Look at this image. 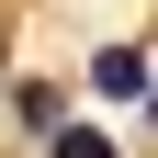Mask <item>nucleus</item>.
Segmentation results:
<instances>
[{"mask_svg": "<svg viewBox=\"0 0 158 158\" xmlns=\"http://www.w3.org/2000/svg\"><path fill=\"white\" fill-rule=\"evenodd\" d=\"M90 79H102L113 102H135V90H158V79H147V56H135V45H102V56H90Z\"/></svg>", "mask_w": 158, "mask_h": 158, "instance_id": "nucleus-1", "label": "nucleus"}, {"mask_svg": "<svg viewBox=\"0 0 158 158\" xmlns=\"http://www.w3.org/2000/svg\"><path fill=\"white\" fill-rule=\"evenodd\" d=\"M45 158H124V147H113L102 124H56V135H45Z\"/></svg>", "mask_w": 158, "mask_h": 158, "instance_id": "nucleus-2", "label": "nucleus"}, {"mask_svg": "<svg viewBox=\"0 0 158 158\" xmlns=\"http://www.w3.org/2000/svg\"><path fill=\"white\" fill-rule=\"evenodd\" d=\"M147 113H158V90H147Z\"/></svg>", "mask_w": 158, "mask_h": 158, "instance_id": "nucleus-3", "label": "nucleus"}]
</instances>
